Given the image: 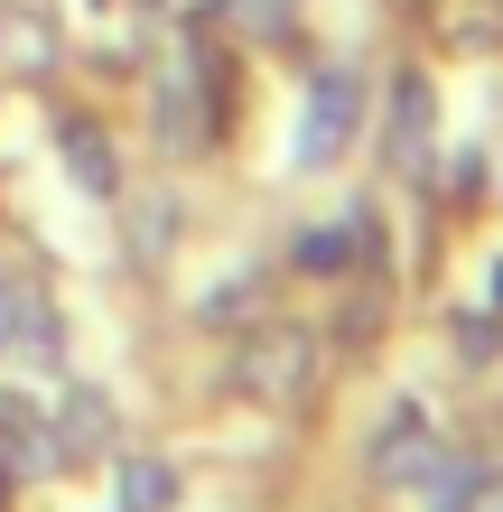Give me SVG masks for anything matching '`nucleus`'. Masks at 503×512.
Wrapping results in <instances>:
<instances>
[{
  "label": "nucleus",
  "mask_w": 503,
  "mask_h": 512,
  "mask_svg": "<svg viewBox=\"0 0 503 512\" xmlns=\"http://www.w3.org/2000/svg\"><path fill=\"white\" fill-rule=\"evenodd\" d=\"M354 131H364V84H354L345 66H327L308 84V103H299V131H289V159H299L308 177L317 168H336L345 149H354Z\"/></svg>",
  "instance_id": "f257e3e1"
},
{
  "label": "nucleus",
  "mask_w": 503,
  "mask_h": 512,
  "mask_svg": "<svg viewBox=\"0 0 503 512\" xmlns=\"http://www.w3.org/2000/svg\"><path fill=\"white\" fill-rule=\"evenodd\" d=\"M205 122H215L205 56H196V47H168V75H159V140H168V149H205Z\"/></svg>",
  "instance_id": "f03ea898"
},
{
  "label": "nucleus",
  "mask_w": 503,
  "mask_h": 512,
  "mask_svg": "<svg viewBox=\"0 0 503 512\" xmlns=\"http://www.w3.org/2000/svg\"><path fill=\"white\" fill-rule=\"evenodd\" d=\"M233 382L261 391V401H299L308 391V336H252L233 354Z\"/></svg>",
  "instance_id": "7ed1b4c3"
},
{
  "label": "nucleus",
  "mask_w": 503,
  "mask_h": 512,
  "mask_svg": "<svg viewBox=\"0 0 503 512\" xmlns=\"http://www.w3.org/2000/svg\"><path fill=\"white\" fill-rule=\"evenodd\" d=\"M373 475H382V485H429V475H438V438H429V419L410 410V401L382 419V438H373Z\"/></svg>",
  "instance_id": "20e7f679"
},
{
  "label": "nucleus",
  "mask_w": 503,
  "mask_h": 512,
  "mask_svg": "<svg viewBox=\"0 0 503 512\" xmlns=\"http://www.w3.org/2000/svg\"><path fill=\"white\" fill-rule=\"evenodd\" d=\"M56 457H103L112 447V401L103 391H66V410H56Z\"/></svg>",
  "instance_id": "39448f33"
},
{
  "label": "nucleus",
  "mask_w": 503,
  "mask_h": 512,
  "mask_svg": "<svg viewBox=\"0 0 503 512\" xmlns=\"http://www.w3.org/2000/svg\"><path fill=\"white\" fill-rule=\"evenodd\" d=\"M0 466L10 475H47L56 466V438L38 429V410H19V401H0Z\"/></svg>",
  "instance_id": "423d86ee"
},
{
  "label": "nucleus",
  "mask_w": 503,
  "mask_h": 512,
  "mask_svg": "<svg viewBox=\"0 0 503 512\" xmlns=\"http://www.w3.org/2000/svg\"><path fill=\"white\" fill-rule=\"evenodd\" d=\"M66 177L84 196H112L122 177H112V149H103V131H84V122H66Z\"/></svg>",
  "instance_id": "0eeeda50"
},
{
  "label": "nucleus",
  "mask_w": 503,
  "mask_h": 512,
  "mask_svg": "<svg viewBox=\"0 0 503 512\" xmlns=\"http://www.w3.org/2000/svg\"><path fill=\"white\" fill-rule=\"evenodd\" d=\"M420 140H429V84L401 75L392 84V149H401V159H420Z\"/></svg>",
  "instance_id": "6e6552de"
},
{
  "label": "nucleus",
  "mask_w": 503,
  "mask_h": 512,
  "mask_svg": "<svg viewBox=\"0 0 503 512\" xmlns=\"http://www.w3.org/2000/svg\"><path fill=\"white\" fill-rule=\"evenodd\" d=\"M122 503H131V512H168V503H177V475H168L159 457H131V466H122Z\"/></svg>",
  "instance_id": "1a4fd4ad"
},
{
  "label": "nucleus",
  "mask_w": 503,
  "mask_h": 512,
  "mask_svg": "<svg viewBox=\"0 0 503 512\" xmlns=\"http://www.w3.org/2000/svg\"><path fill=\"white\" fill-rule=\"evenodd\" d=\"M354 243H364V233H308V243H299V270H336Z\"/></svg>",
  "instance_id": "9d476101"
},
{
  "label": "nucleus",
  "mask_w": 503,
  "mask_h": 512,
  "mask_svg": "<svg viewBox=\"0 0 503 512\" xmlns=\"http://www.w3.org/2000/svg\"><path fill=\"white\" fill-rule=\"evenodd\" d=\"M10 317H19V280H0V345H10Z\"/></svg>",
  "instance_id": "9b49d317"
},
{
  "label": "nucleus",
  "mask_w": 503,
  "mask_h": 512,
  "mask_svg": "<svg viewBox=\"0 0 503 512\" xmlns=\"http://www.w3.org/2000/svg\"><path fill=\"white\" fill-rule=\"evenodd\" d=\"M485 512H503V494H494V503H485Z\"/></svg>",
  "instance_id": "f8f14e48"
}]
</instances>
